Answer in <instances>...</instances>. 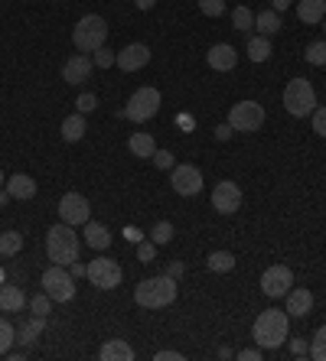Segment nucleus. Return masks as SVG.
<instances>
[{
	"label": "nucleus",
	"instance_id": "obj_1",
	"mask_svg": "<svg viewBox=\"0 0 326 361\" xmlns=\"http://www.w3.org/2000/svg\"><path fill=\"white\" fill-rule=\"evenodd\" d=\"M251 335H255V345L261 351H274L281 349L284 342L291 339V316H287V309H268V312H261L255 319V326H251Z\"/></svg>",
	"mask_w": 326,
	"mask_h": 361
},
{
	"label": "nucleus",
	"instance_id": "obj_2",
	"mask_svg": "<svg viewBox=\"0 0 326 361\" xmlns=\"http://www.w3.org/2000/svg\"><path fill=\"white\" fill-rule=\"evenodd\" d=\"M176 299V280L170 274H160V276H147L134 287V303L144 309H163L170 306Z\"/></svg>",
	"mask_w": 326,
	"mask_h": 361
},
{
	"label": "nucleus",
	"instance_id": "obj_3",
	"mask_svg": "<svg viewBox=\"0 0 326 361\" xmlns=\"http://www.w3.org/2000/svg\"><path fill=\"white\" fill-rule=\"evenodd\" d=\"M78 234L72 231V224H53L49 231H46V257L59 267H69L72 261H78Z\"/></svg>",
	"mask_w": 326,
	"mask_h": 361
},
{
	"label": "nucleus",
	"instance_id": "obj_4",
	"mask_svg": "<svg viewBox=\"0 0 326 361\" xmlns=\"http://www.w3.org/2000/svg\"><path fill=\"white\" fill-rule=\"evenodd\" d=\"M108 39V23L101 20L98 13H88L82 20L76 23V30H72V43H76L78 53H95L101 49Z\"/></svg>",
	"mask_w": 326,
	"mask_h": 361
},
{
	"label": "nucleus",
	"instance_id": "obj_5",
	"mask_svg": "<svg viewBox=\"0 0 326 361\" xmlns=\"http://www.w3.org/2000/svg\"><path fill=\"white\" fill-rule=\"evenodd\" d=\"M284 107L293 117H310L316 107V91L307 78H291L284 88Z\"/></svg>",
	"mask_w": 326,
	"mask_h": 361
},
{
	"label": "nucleus",
	"instance_id": "obj_6",
	"mask_svg": "<svg viewBox=\"0 0 326 361\" xmlns=\"http://www.w3.org/2000/svg\"><path fill=\"white\" fill-rule=\"evenodd\" d=\"M157 111H160V91H157V88H151V85L137 88V91L128 98V105H124V117H130L134 124L151 121Z\"/></svg>",
	"mask_w": 326,
	"mask_h": 361
},
{
	"label": "nucleus",
	"instance_id": "obj_7",
	"mask_svg": "<svg viewBox=\"0 0 326 361\" xmlns=\"http://www.w3.org/2000/svg\"><path fill=\"white\" fill-rule=\"evenodd\" d=\"M43 293L53 299V303H69V299L76 297V276L69 274L65 267L53 264L43 274Z\"/></svg>",
	"mask_w": 326,
	"mask_h": 361
},
{
	"label": "nucleus",
	"instance_id": "obj_8",
	"mask_svg": "<svg viewBox=\"0 0 326 361\" xmlns=\"http://www.w3.org/2000/svg\"><path fill=\"white\" fill-rule=\"evenodd\" d=\"M228 124H232V130L255 134L264 124V107L258 101H239V105H232V111H228Z\"/></svg>",
	"mask_w": 326,
	"mask_h": 361
},
{
	"label": "nucleus",
	"instance_id": "obj_9",
	"mask_svg": "<svg viewBox=\"0 0 326 361\" xmlns=\"http://www.w3.org/2000/svg\"><path fill=\"white\" fill-rule=\"evenodd\" d=\"M88 283L98 290H114L121 283V276H124V270H121L118 261H111V257H95L92 264H88L85 270Z\"/></svg>",
	"mask_w": 326,
	"mask_h": 361
},
{
	"label": "nucleus",
	"instance_id": "obj_10",
	"mask_svg": "<svg viewBox=\"0 0 326 361\" xmlns=\"http://www.w3.org/2000/svg\"><path fill=\"white\" fill-rule=\"evenodd\" d=\"M291 287H293L291 267L274 264V267H268V270L261 274V293H264V297L281 299V297H287V293H291Z\"/></svg>",
	"mask_w": 326,
	"mask_h": 361
},
{
	"label": "nucleus",
	"instance_id": "obj_11",
	"mask_svg": "<svg viewBox=\"0 0 326 361\" xmlns=\"http://www.w3.org/2000/svg\"><path fill=\"white\" fill-rule=\"evenodd\" d=\"M88 215H92V205H88L85 195H78V192H65L62 199H59V218L65 224H85Z\"/></svg>",
	"mask_w": 326,
	"mask_h": 361
},
{
	"label": "nucleus",
	"instance_id": "obj_12",
	"mask_svg": "<svg viewBox=\"0 0 326 361\" xmlns=\"http://www.w3.org/2000/svg\"><path fill=\"white\" fill-rule=\"evenodd\" d=\"M170 182H173V189L180 195H199L203 192V173L189 166V163H180L170 170Z\"/></svg>",
	"mask_w": 326,
	"mask_h": 361
},
{
	"label": "nucleus",
	"instance_id": "obj_13",
	"mask_svg": "<svg viewBox=\"0 0 326 361\" xmlns=\"http://www.w3.org/2000/svg\"><path fill=\"white\" fill-rule=\"evenodd\" d=\"M212 209H216L218 215H235L241 209V189H239V182H218L216 192H212Z\"/></svg>",
	"mask_w": 326,
	"mask_h": 361
},
{
	"label": "nucleus",
	"instance_id": "obj_14",
	"mask_svg": "<svg viewBox=\"0 0 326 361\" xmlns=\"http://www.w3.org/2000/svg\"><path fill=\"white\" fill-rule=\"evenodd\" d=\"M92 69H95V59H88V53H78V55H72V59H65L62 78L69 85H82L88 75H92Z\"/></svg>",
	"mask_w": 326,
	"mask_h": 361
},
{
	"label": "nucleus",
	"instance_id": "obj_15",
	"mask_svg": "<svg viewBox=\"0 0 326 361\" xmlns=\"http://www.w3.org/2000/svg\"><path fill=\"white\" fill-rule=\"evenodd\" d=\"M147 62H151V49L144 43H130L118 53V69H124V72H137Z\"/></svg>",
	"mask_w": 326,
	"mask_h": 361
},
{
	"label": "nucleus",
	"instance_id": "obj_16",
	"mask_svg": "<svg viewBox=\"0 0 326 361\" xmlns=\"http://www.w3.org/2000/svg\"><path fill=\"white\" fill-rule=\"evenodd\" d=\"M206 62L216 69V72H232L235 62H239V53H235V46L228 43H216L212 49L206 53Z\"/></svg>",
	"mask_w": 326,
	"mask_h": 361
},
{
	"label": "nucleus",
	"instance_id": "obj_17",
	"mask_svg": "<svg viewBox=\"0 0 326 361\" xmlns=\"http://www.w3.org/2000/svg\"><path fill=\"white\" fill-rule=\"evenodd\" d=\"M310 309H314V293L310 290H291L287 293V316H297V319H304L310 316Z\"/></svg>",
	"mask_w": 326,
	"mask_h": 361
},
{
	"label": "nucleus",
	"instance_id": "obj_18",
	"mask_svg": "<svg viewBox=\"0 0 326 361\" xmlns=\"http://www.w3.org/2000/svg\"><path fill=\"white\" fill-rule=\"evenodd\" d=\"M101 361H134V349H130L124 339H108L98 351Z\"/></svg>",
	"mask_w": 326,
	"mask_h": 361
},
{
	"label": "nucleus",
	"instance_id": "obj_19",
	"mask_svg": "<svg viewBox=\"0 0 326 361\" xmlns=\"http://www.w3.org/2000/svg\"><path fill=\"white\" fill-rule=\"evenodd\" d=\"M23 306H26V293L20 287L0 283V312H20Z\"/></svg>",
	"mask_w": 326,
	"mask_h": 361
},
{
	"label": "nucleus",
	"instance_id": "obj_20",
	"mask_svg": "<svg viewBox=\"0 0 326 361\" xmlns=\"http://www.w3.org/2000/svg\"><path fill=\"white\" fill-rule=\"evenodd\" d=\"M323 17H326V0H300L297 3V20L300 23L316 26V23H323Z\"/></svg>",
	"mask_w": 326,
	"mask_h": 361
},
{
	"label": "nucleus",
	"instance_id": "obj_21",
	"mask_svg": "<svg viewBox=\"0 0 326 361\" xmlns=\"http://www.w3.org/2000/svg\"><path fill=\"white\" fill-rule=\"evenodd\" d=\"M7 192H10V199H20V202H26V199H33V195H36V182H33L26 173H17V176H10V179H7Z\"/></svg>",
	"mask_w": 326,
	"mask_h": 361
},
{
	"label": "nucleus",
	"instance_id": "obj_22",
	"mask_svg": "<svg viewBox=\"0 0 326 361\" xmlns=\"http://www.w3.org/2000/svg\"><path fill=\"white\" fill-rule=\"evenodd\" d=\"M85 245L95 247V251H105L111 245V231L98 222H85Z\"/></svg>",
	"mask_w": 326,
	"mask_h": 361
},
{
	"label": "nucleus",
	"instance_id": "obj_23",
	"mask_svg": "<svg viewBox=\"0 0 326 361\" xmlns=\"http://www.w3.org/2000/svg\"><path fill=\"white\" fill-rule=\"evenodd\" d=\"M245 53H248L251 62H268L271 53H274V49H271V36H251Z\"/></svg>",
	"mask_w": 326,
	"mask_h": 361
},
{
	"label": "nucleus",
	"instance_id": "obj_24",
	"mask_svg": "<svg viewBox=\"0 0 326 361\" xmlns=\"http://www.w3.org/2000/svg\"><path fill=\"white\" fill-rule=\"evenodd\" d=\"M128 147H130V153H134V157L137 159H151L153 153H157V143H153V137L151 134H134V137L128 140Z\"/></svg>",
	"mask_w": 326,
	"mask_h": 361
},
{
	"label": "nucleus",
	"instance_id": "obj_25",
	"mask_svg": "<svg viewBox=\"0 0 326 361\" xmlns=\"http://www.w3.org/2000/svg\"><path fill=\"white\" fill-rule=\"evenodd\" d=\"M85 114H72L62 121V140L65 143H76V140L85 137Z\"/></svg>",
	"mask_w": 326,
	"mask_h": 361
},
{
	"label": "nucleus",
	"instance_id": "obj_26",
	"mask_svg": "<svg viewBox=\"0 0 326 361\" xmlns=\"http://www.w3.org/2000/svg\"><path fill=\"white\" fill-rule=\"evenodd\" d=\"M43 326H46V316H33L26 326H20V329H17V342H20V345H33V342L40 339Z\"/></svg>",
	"mask_w": 326,
	"mask_h": 361
},
{
	"label": "nucleus",
	"instance_id": "obj_27",
	"mask_svg": "<svg viewBox=\"0 0 326 361\" xmlns=\"http://www.w3.org/2000/svg\"><path fill=\"white\" fill-rule=\"evenodd\" d=\"M255 30L261 33V36H274V33L281 30V13L277 10H264L255 17Z\"/></svg>",
	"mask_w": 326,
	"mask_h": 361
},
{
	"label": "nucleus",
	"instance_id": "obj_28",
	"mask_svg": "<svg viewBox=\"0 0 326 361\" xmlns=\"http://www.w3.org/2000/svg\"><path fill=\"white\" fill-rule=\"evenodd\" d=\"M206 267L212 274H228V270H235V254H232V251H212Z\"/></svg>",
	"mask_w": 326,
	"mask_h": 361
},
{
	"label": "nucleus",
	"instance_id": "obj_29",
	"mask_svg": "<svg viewBox=\"0 0 326 361\" xmlns=\"http://www.w3.org/2000/svg\"><path fill=\"white\" fill-rule=\"evenodd\" d=\"M23 251V234L20 231H3L0 234V254H20Z\"/></svg>",
	"mask_w": 326,
	"mask_h": 361
},
{
	"label": "nucleus",
	"instance_id": "obj_30",
	"mask_svg": "<svg viewBox=\"0 0 326 361\" xmlns=\"http://www.w3.org/2000/svg\"><path fill=\"white\" fill-rule=\"evenodd\" d=\"M232 26L239 33L255 30V13H251L248 7H235V10H232Z\"/></svg>",
	"mask_w": 326,
	"mask_h": 361
},
{
	"label": "nucleus",
	"instance_id": "obj_31",
	"mask_svg": "<svg viewBox=\"0 0 326 361\" xmlns=\"http://www.w3.org/2000/svg\"><path fill=\"white\" fill-rule=\"evenodd\" d=\"M310 358L314 361H326V326L314 332V339H310Z\"/></svg>",
	"mask_w": 326,
	"mask_h": 361
},
{
	"label": "nucleus",
	"instance_id": "obj_32",
	"mask_svg": "<svg viewBox=\"0 0 326 361\" xmlns=\"http://www.w3.org/2000/svg\"><path fill=\"white\" fill-rule=\"evenodd\" d=\"M151 241H153L157 247H160V245H170V241H173V224H170V222H157V224L151 228Z\"/></svg>",
	"mask_w": 326,
	"mask_h": 361
},
{
	"label": "nucleus",
	"instance_id": "obj_33",
	"mask_svg": "<svg viewBox=\"0 0 326 361\" xmlns=\"http://www.w3.org/2000/svg\"><path fill=\"white\" fill-rule=\"evenodd\" d=\"M13 342H17V329H13L7 319H0V355H7Z\"/></svg>",
	"mask_w": 326,
	"mask_h": 361
},
{
	"label": "nucleus",
	"instance_id": "obj_34",
	"mask_svg": "<svg viewBox=\"0 0 326 361\" xmlns=\"http://www.w3.org/2000/svg\"><path fill=\"white\" fill-rule=\"evenodd\" d=\"M304 59L310 65H326V39H323V43H310V46H307Z\"/></svg>",
	"mask_w": 326,
	"mask_h": 361
},
{
	"label": "nucleus",
	"instance_id": "obj_35",
	"mask_svg": "<svg viewBox=\"0 0 326 361\" xmlns=\"http://www.w3.org/2000/svg\"><path fill=\"white\" fill-rule=\"evenodd\" d=\"M30 309H33V316H49V312H53V299L46 297H33L30 299Z\"/></svg>",
	"mask_w": 326,
	"mask_h": 361
},
{
	"label": "nucleus",
	"instance_id": "obj_36",
	"mask_svg": "<svg viewBox=\"0 0 326 361\" xmlns=\"http://www.w3.org/2000/svg\"><path fill=\"white\" fill-rule=\"evenodd\" d=\"M95 65L98 69H111V65H118V53H111V49H95Z\"/></svg>",
	"mask_w": 326,
	"mask_h": 361
},
{
	"label": "nucleus",
	"instance_id": "obj_37",
	"mask_svg": "<svg viewBox=\"0 0 326 361\" xmlns=\"http://www.w3.org/2000/svg\"><path fill=\"white\" fill-rule=\"evenodd\" d=\"M76 107H78V114H92L98 107V98L92 95V91H82V95L76 98Z\"/></svg>",
	"mask_w": 326,
	"mask_h": 361
},
{
	"label": "nucleus",
	"instance_id": "obj_38",
	"mask_svg": "<svg viewBox=\"0 0 326 361\" xmlns=\"http://www.w3.org/2000/svg\"><path fill=\"white\" fill-rule=\"evenodd\" d=\"M151 159H153V166H157V170H173V166H176V159H173L170 150H157Z\"/></svg>",
	"mask_w": 326,
	"mask_h": 361
},
{
	"label": "nucleus",
	"instance_id": "obj_39",
	"mask_svg": "<svg viewBox=\"0 0 326 361\" xmlns=\"http://www.w3.org/2000/svg\"><path fill=\"white\" fill-rule=\"evenodd\" d=\"M199 10L206 17H222L225 13V0H199Z\"/></svg>",
	"mask_w": 326,
	"mask_h": 361
},
{
	"label": "nucleus",
	"instance_id": "obj_40",
	"mask_svg": "<svg viewBox=\"0 0 326 361\" xmlns=\"http://www.w3.org/2000/svg\"><path fill=\"white\" fill-rule=\"evenodd\" d=\"M153 257H157V245L153 241H141L137 245V261L141 264H153Z\"/></svg>",
	"mask_w": 326,
	"mask_h": 361
},
{
	"label": "nucleus",
	"instance_id": "obj_41",
	"mask_svg": "<svg viewBox=\"0 0 326 361\" xmlns=\"http://www.w3.org/2000/svg\"><path fill=\"white\" fill-rule=\"evenodd\" d=\"M314 130L320 134V137H326V107H314Z\"/></svg>",
	"mask_w": 326,
	"mask_h": 361
},
{
	"label": "nucleus",
	"instance_id": "obj_42",
	"mask_svg": "<svg viewBox=\"0 0 326 361\" xmlns=\"http://www.w3.org/2000/svg\"><path fill=\"white\" fill-rule=\"evenodd\" d=\"M291 355L293 358H310V345H307V339H291Z\"/></svg>",
	"mask_w": 326,
	"mask_h": 361
},
{
	"label": "nucleus",
	"instance_id": "obj_43",
	"mask_svg": "<svg viewBox=\"0 0 326 361\" xmlns=\"http://www.w3.org/2000/svg\"><path fill=\"white\" fill-rule=\"evenodd\" d=\"M153 358H157V361H183V355H180V351H170V349H163V351H157Z\"/></svg>",
	"mask_w": 326,
	"mask_h": 361
},
{
	"label": "nucleus",
	"instance_id": "obj_44",
	"mask_svg": "<svg viewBox=\"0 0 326 361\" xmlns=\"http://www.w3.org/2000/svg\"><path fill=\"white\" fill-rule=\"evenodd\" d=\"M261 355H264L261 349H241V351H239L241 361H261Z\"/></svg>",
	"mask_w": 326,
	"mask_h": 361
},
{
	"label": "nucleus",
	"instance_id": "obj_45",
	"mask_svg": "<svg viewBox=\"0 0 326 361\" xmlns=\"http://www.w3.org/2000/svg\"><path fill=\"white\" fill-rule=\"evenodd\" d=\"M124 238H128V241H134V245H141L144 231H137V228H124Z\"/></svg>",
	"mask_w": 326,
	"mask_h": 361
},
{
	"label": "nucleus",
	"instance_id": "obj_46",
	"mask_svg": "<svg viewBox=\"0 0 326 361\" xmlns=\"http://www.w3.org/2000/svg\"><path fill=\"white\" fill-rule=\"evenodd\" d=\"M232 137V124H218L216 127V140H228Z\"/></svg>",
	"mask_w": 326,
	"mask_h": 361
},
{
	"label": "nucleus",
	"instance_id": "obj_47",
	"mask_svg": "<svg viewBox=\"0 0 326 361\" xmlns=\"http://www.w3.org/2000/svg\"><path fill=\"white\" fill-rule=\"evenodd\" d=\"M85 270H88V267L78 264V261H72V264H69V274H72V276H85Z\"/></svg>",
	"mask_w": 326,
	"mask_h": 361
},
{
	"label": "nucleus",
	"instance_id": "obj_48",
	"mask_svg": "<svg viewBox=\"0 0 326 361\" xmlns=\"http://www.w3.org/2000/svg\"><path fill=\"white\" fill-rule=\"evenodd\" d=\"M166 274H170V276H173V280H176V276L183 274V261H173V264H170V270H166Z\"/></svg>",
	"mask_w": 326,
	"mask_h": 361
},
{
	"label": "nucleus",
	"instance_id": "obj_49",
	"mask_svg": "<svg viewBox=\"0 0 326 361\" xmlns=\"http://www.w3.org/2000/svg\"><path fill=\"white\" fill-rule=\"evenodd\" d=\"M291 3H293V0H271V10H277V13H281V10H287Z\"/></svg>",
	"mask_w": 326,
	"mask_h": 361
},
{
	"label": "nucleus",
	"instance_id": "obj_50",
	"mask_svg": "<svg viewBox=\"0 0 326 361\" xmlns=\"http://www.w3.org/2000/svg\"><path fill=\"white\" fill-rule=\"evenodd\" d=\"M134 3H137V10H153L157 0H134Z\"/></svg>",
	"mask_w": 326,
	"mask_h": 361
},
{
	"label": "nucleus",
	"instance_id": "obj_51",
	"mask_svg": "<svg viewBox=\"0 0 326 361\" xmlns=\"http://www.w3.org/2000/svg\"><path fill=\"white\" fill-rule=\"evenodd\" d=\"M193 124H196V121H193V117H180V127H186V130H193Z\"/></svg>",
	"mask_w": 326,
	"mask_h": 361
},
{
	"label": "nucleus",
	"instance_id": "obj_52",
	"mask_svg": "<svg viewBox=\"0 0 326 361\" xmlns=\"http://www.w3.org/2000/svg\"><path fill=\"white\" fill-rule=\"evenodd\" d=\"M7 199H10V192H3V189H0V205H7Z\"/></svg>",
	"mask_w": 326,
	"mask_h": 361
},
{
	"label": "nucleus",
	"instance_id": "obj_53",
	"mask_svg": "<svg viewBox=\"0 0 326 361\" xmlns=\"http://www.w3.org/2000/svg\"><path fill=\"white\" fill-rule=\"evenodd\" d=\"M320 26H323V33H326V17H323V23H320Z\"/></svg>",
	"mask_w": 326,
	"mask_h": 361
},
{
	"label": "nucleus",
	"instance_id": "obj_54",
	"mask_svg": "<svg viewBox=\"0 0 326 361\" xmlns=\"http://www.w3.org/2000/svg\"><path fill=\"white\" fill-rule=\"evenodd\" d=\"M3 182H7V179H3V173H0V186H3Z\"/></svg>",
	"mask_w": 326,
	"mask_h": 361
},
{
	"label": "nucleus",
	"instance_id": "obj_55",
	"mask_svg": "<svg viewBox=\"0 0 326 361\" xmlns=\"http://www.w3.org/2000/svg\"><path fill=\"white\" fill-rule=\"evenodd\" d=\"M0 283H3V270H0Z\"/></svg>",
	"mask_w": 326,
	"mask_h": 361
}]
</instances>
